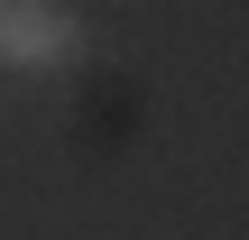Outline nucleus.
Returning a JSON list of instances; mask_svg holds the SVG:
<instances>
[{"label":"nucleus","mask_w":249,"mask_h":240,"mask_svg":"<svg viewBox=\"0 0 249 240\" xmlns=\"http://www.w3.org/2000/svg\"><path fill=\"white\" fill-rule=\"evenodd\" d=\"M83 55V18L65 0H0V65L9 74H65Z\"/></svg>","instance_id":"1"}]
</instances>
